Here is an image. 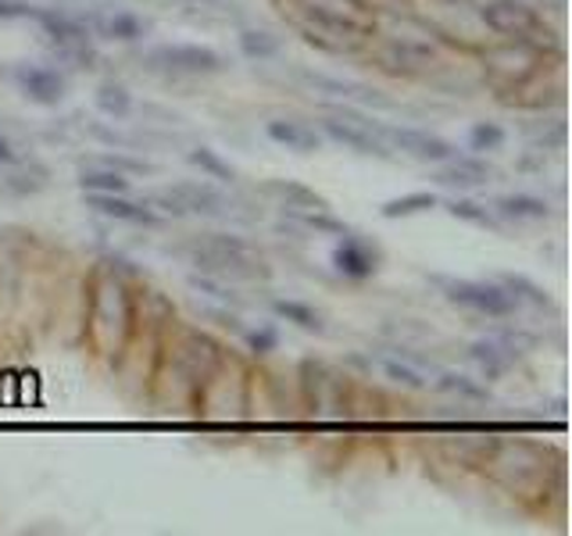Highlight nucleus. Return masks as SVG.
<instances>
[{"instance_id":"nucleus-1","label":"nucleus","mask_w":572,"mask_h":536,"mask_svg":"<svg viewBox=\"0 0 572 536\" xmlns=\"http://www.w3.org/2000/svg\"><path fill=\"white\" fill-rule=\"evenodd\" d=\"M229 347L211 337L208 329L190 322H172L157 347V361L151 369V397L165 412H194L200 383L215 372Z\"/></svg>"},{"instance_id":"nucleus-2","label":"nucleus","mask_w":572,"mask_h":536,"mask_svg":"<svg viewBox=\"0 0 572 536\" xmlns=\"http://www.w3.org/2000/svg\"><path fill=\"white\" fill-rule=\"evenodd\" d=\"M136 280L125 275L111 258L100 262L86 275V311H82V340L90 354L119 365L125 347L136 337Z\"/></svg>"},{"instance_id":"nucleus-3","label":"nucleus","mask_w":572,"mask_h":536,"mask_svg":"<svg viewBox=\"0 0 572 536\" xmlns=\"http://www.w3.org/2000/svg\"><path fill=\"white\" fill-rule=\"evenodd\" d=\"M480 472L494 486L505 490L526 508H548V497H562V451L522 437H494L491 451L483 455Z\"/></svg>"},{"instance_id":"nucleus-4","label":"nucleus","mask_w":572,"mask_h":536,"mask_svg":"<svg viewBox=\"0 0 572 536\" xmlns=\"http://www.w3.org/2000/svg\"><path fill=\"white\" fill-rule=\"evenodd\" d=\"M308 47L329 57H358L376 33V11L362 0H272Z\"/></svg>"},{"instance_id":"nucleus-5","label":"nucleus","mask_w":572,"mask_h":536,"mask_svg":"<svg viewBox=\"0 0 572 536\" xmlns=\"http://www.w3.org/2000/svg\"><path fill=\"white\" fill-rule=\"evenodd\" d=\"M176 258H183L186 265H194V272L219 275L229 283H268L272 280V262L268 254L257 248L254 240L233 229H208V233L186 237L176 248H168Z\"/></svg>"},{"instance_id":"nucleus-6","label":"nucleus","mask_w":572,"mask_h":536,"mask_svg":"<svg viewBox=\"0 0 572 536\" xmlns=\"http://www.w3.org/2000/svg\"><path fill=\"white\" fill-rule=\"evenodd\" d=\"M476 68L486 83V90L494 94H508L515 86H526L529 79H537L540 72H548L551 65H562L565 54H551L537 47V43L526 40H483L476 47Z\"/></svg>"},{"instance_id":"nucleus-7","label":"nucleus","mask_w":572,"mask_h":536,"mask_svg":"<svg viewBox=\"0 0 572 536\" xmlns=\"http://www.w3.org/2000/svg\"><path fill=\"white\" fill-rule=\"evenodd\" d=\"M472 14H476L486 36L526 40L551 54H565L562 36L554 33L548 19H543V11L537 4H529V0H483V4H472Z\"/></svg>"},{"instance_id":"nucleus-8","label":"nucleus","mask_w":572,"mask_h":536,"mask_svg":"<svg viewBox=\"0 0 572 536\" xmlns=\"http://www.w3.org/2000/svg\"><path fill=\"white\" fill-rule=\"evenodd\" d=\"M300 404L311 418H348L358 408V383L326 358H305L297 365Z\"/></svg>"},{"instance_id":"nucleus-9","label":"nucleus","mask_w":572,"mask_h":536,"mask_svg":"<svg viewBox=\"0 0 572 536\" xmlns=\"http://www.w3.org/2000/svg\"><path fill=\"white\" fill-rule=\"evenodd\" d=\"M251 390H254V372L243 358L237 354H222V361L215 365L197 390L194 401V415L197 418H215V423H229V418L248 415L251 408Z\"/></svg>"},{"instance_id":"nucleus-10","label":"nucleus","mask_w":572,"mask_h":536,"mask_svg":"<svg viewBox=\"0 0 572 536\" xmlns=\"http://www.w3.org/2000/svg\"><path fill=\"white\" fill-rule=\"evenodd\" d=\"M429 283L440 289V297L454 304V308L462 311H472L480 318H491V322H508V318L519 315L515 308V300L505 294V286H501L494 275L491 280H458V275H426Z\"/></svg>"},{"instance_id":"nucleus-11","label":"nucleus","mask_w":572,"mask_h":536,"mask_svg":"<svg viewBox=\"0 0 572 536\" xmlns=\"http://www.w3.org/2000/svg\"><path fill=\"white\" fill-rule=\"evenodd\" d=\"M143 65L165 79H211L229 68L226 57L208 43H157L143 51Z\"/></svg>"},{"instance_id":"nucleus-12","label":"nucleus","mask_w":572,"mask_h":536,"mask_svg":"<svg viewBox=\"0 0 572 536\" xmlns=\"http://www.w3.org/2000/svg\"><path fill=\"white\" fill-rule=\"evenodd\" d=\"M165 197L179 208V219H208V222H229L237 215V200L222 194L219 186L200 179H179L162 186Z\"/></svg>"},{"instance_id":"nucleus-13","label":"nucleus","mask_w":572,"mask_h":536,"mask_svg":"<svg viewBox=\"0 0 572 536\" xmlns=\"http://www.w3.org/2000/svg\"><path fill=\"white\" fill-rule=\"evenodd\" d=\"M376 133L383 136V143L397 154L411 157V162L419 165H443L451 162V157L458 154V147L451 140H443L437 133H429V129H419V125H394V122H376Z\"/></svg>"},{"instance_id":"nucleus-14","label":"nucleus","mask_w":572,"mask_h":536,"mask_svg":"<svg viewBox=\"0 0 572 536\" xmlns=\"http://www.w3.org/2000/svg\"><path fill=\"white\" fill-rule=\"evenodd\" d=\"M294 79L305 86V90L340 100V105H358V108H397L391 97L369 83H354L343 76H329V72H311V68H294Z\"/></svg>"},{"instance_id":"nucleus-15","label":"nucleus","mask_w":572,"mask_h":536,"mask_svg":"<svg viewBox=\"0 0 572 536\" xmlns=\"http://www.w3.org/2000/svg\"><path fill=\"white\" fill-rule=\"evenodd\" d=\"M329 265H333V272L343 275L348 283H369V280H376L383 269V248L376 240H369L351 229V233L337 237Z\"/></svg>"},{"instance_id":"nucleus-16","label":"nucleus","mask_w":572,"mask_h":536,"mask_svg":"<svg viewBox=\"0 0 572 536\" xmlns=\"http://www.w3.org/2000/svg\"><path fill=\"white\" fill-rule=\"evenodd\" d=\"M11 83L19 86V94L36 108H57L68 97V76L54 65L40 62H19L11 65Z\"/></svg>"},{"instance_id":"nucleus-17","label":"nucleus","mask_w":572,"mask_h":536,"mask_svg":"<svg viewBox=\"0 0 572 536\" xmlns=\"http://www.w3.org/2000/svg\"><path fill=\"white\" fill-rule=\"evenodd\" d=\"M86 25H90V36L94 40H105V43H143L151 36V22L143 19L136 11H122V8H90V11H79Z\"/></svg>"},{"instance_id":"nucleus-18","label":"nucleus","mask_w":572,"mask_h":536,"mask_svg":"<svg viewBox=\"0 0 572 536\" xmlns=\"http://www.w3.org/2000/svg\"><path fill=\"white\" fill-rule=\"evenodd\" d=\"M494 179H497V168L486 162V154H454L451 162L433 165V183L443 186V190L472 194V190H483V186Z\"/></svg>"},{"instance_id":"nucleus-19","label":"nucleus","mask_w":572,"mask_h":536,"mask_svg":"<svg viewBox=\"0 0 572 536\" xmlns=\"http://www.w3.org/2000/svg\"><path fill=\"white\" fill-rule=\"evenodd\" d=\"M82 205L108 222H125V226H140V229L165 226L162 215L143 205V200H133L129 194H82Z\"/></svg>"},{"instance_id":"nucleus-20","label":"nucleus","mask_w":572,"mask_h":536,"mask_svg":"<svg viewBox=\"0 0 572 536\" xmlns=\"http://www.w3.org/2000/svg\"><path fill=\"white\" fill-rule=\"evenodd\" d=\"M183 22L200 29H240L248 22V8L240 0H172Z\"/></svg>"},{"instance_id":"nucleus-21","label":"nucleus","mask_w":572,"mask_h":536,"mask_svg":"<svg viewBox=\"0 0 572 536\" xmlns=\"http://www.w3.org/2000/svg\"><path fill=\"white\" fill-rule=\"evenodd\" d=\"M351 365H362L369 375H372V369H376L386 383L408 390V394H422V390H429V375L397 351L394 354H354Z\"/></svg>"},{"instance_id":"nucleus-22","label":"nucleus","mask_w":572,"mask_h":536,"mask_svg":"<svg viewBox=\"0 0 572 536\" xmlns=\"http://www.w3.org/2000/svg\"><path fill=\"white\" fill-rule=\"evenodd\" d=\"M279 215H283V222H279L283 233H297L300 240L351 233V226L343 219H337L333 208H279Z\"/></svg>"},{"instance_id":"nucleus-23","label":"nucleus","mask_w":572,"mask_h":536,"mask_svg":"<svg viewBox=\"0 0 572 536\" xmlns=\"http://www.w3.org/2000/svg\"><path fill=\"white\" fill-rule=\"evenodd\" d=\"M33 22L40 25V36L47 40V47L57 43H76V40H94L90 25L76 8H36Z\"/></svg>"},{"instance_id":"nucleus-24","label":"nucleus","mask_w":572,"mask_h":536,"mask_svg":"<svg viewBox=\"0 0 572 536\" xmlns=\"http://www.w3.org/2000/svg\"><path fill=\"white\" fill-rule=\"evenodd\" d=\"M51 186V168L40 157H19L14 165L0 168V194L8 197H36Z\"/></svg>"},{"instance_id":"nucleus-25","label":"nucleus","mask_w":572,"mask_h":536,"mask_svg":"<svg viewBox=\"0 0 572 536\" xmlns=\"http://www.w3.org/2000/svg\"><path fill=\"white\" fill-rule=\"evenodd\" d=\"M491 208L505 226H540L554 215L548 200L537 194H501L491 200Z\"/></svg>"},{"instance_id":"nucleus-26","label":"nucleus","mask_w":572,"mask_h":536,"mask_svg":"<svg viewBox=\"0 0 572 536\" xmlns=\"http://www.w3.org/2000/svg\"><path fill=\"white\" fill-rule=\"evenodd\" d=\"M265 136L276 143V147H286L294 154H315V151L326 147V140H322L319 129L308 125V122H300V119H268L265 122Z\"/></svg>"},{"instance_id":"nucleus-27","label":"nucleus","mask_w":572,"mask_h":536,"mask_svg":"<svg viewBox=\"0 0 572 536\" xmlns=\"http://www.w3.org/2000/svg\"><path fill=\"white\" fill-rule=\"evenodd\" d=\"M465 358H469V365L476 369V375H480L483 383H501L515 369V358L494 337L472 340L465 347Z\"/></svg>"},{"instance_id":"nucleus-28","label":"nucleus","mask_w":572,"mask_h":536,"mask_svg":"<svg viewBox=\"0 0 572 536\" xmlns=\"http://www.w3.org/2000/svg\"><path fill=\"white\" fill-rule=\"evenodd\" d=\"M257 194L268 197L276 208H333L315 186L300 183V179H265L257 186Z\"/></svg>"},{"instance_id":"nucleus-29","label":"nucleus","mask_w":572,"mask_h":536,"mask_svg":"<svg viewBox=\"0 0 572 536\" xmlns=\"http://www.w3.org/2000/svg\"><path fill=\"white\" fill-rule=\"evenodd\" d=\"M494 280L505 286V294L515 300V308H529L540 315H554V300L537 280H529L526 272H497Z\"/></svg>"},{"instance_id":"nucleus-30","label":"nucleus","mask_w":572,"mask_h":536,"mask_svg":"<svg viewBox=\"0 0 572 536\" xmlns=\"http://www.w3.org/2000/svg\"><path fill=\"white\" fill-rule=\"evenodd\" d=\"M237 51H240V57H248V62L265 65V62H276V57H283L286 43H283L279 33H272V29H265V25L243 22L237 29Z\"/></svg>"},{"instance_id":"nucleus-31","label":"nucleus","mask_w":572,"mask_h":536,"mask_svg":"<svg viewBox=\"0 0 572 536\" xmlns=\"http://www.w3.org/2000/svg\"><path fill=\"white\" fill-rule=\"evenodd\" d=\"M268 308H272V315L279 318V322L294 326L300 332H311V337H326V332H329L326 315L315 308V304L300 300V297H272Z\"/></svg>"},{"instance_id":"nucleus-32","label":"nucleus","mask_w":572,"mask_h":536,"mask_svg":"<svg viewBox=\"0 0 572 536\" xmlns=\"http://www.w3.org/2000/svg\"><path fill=\"white\" fill-rule=\"evenodd\" d=\"M433 390L437 394H448L454 401H469V404H491V383H483L480 375H469V372H454V369H437L433 372Z\"/></svg>"},{"instance_id":"nucleus-33","label":"nucleus","mask_w":572,"mask_h":536,"mask_svg":"<svg viewBox=\"0 0 572 536\" xmlns=\"http://www.w3.org/2000/svg\"><path fill=\"white\" fill-rule=\"evenodd\" d=\"M94 108H97V114H105L111 122H125L136 114V97L119 79H100L94 86Z\"/></svg>"},{"instance_id":"nucleus-34","label":"nucleus","mask_w":572,"mask_h":536,"mask_svg":"<svg viewBox=\"0 0 572 536\" xmlns=\"http://www.w3.org/2000/svg\"><path fill=\"white\" fill-rule=\"evenodd\" d=\"M448 215L451 219H458V222H465V226H472V229H483V233H505V222L497 219V211L486 205V200H476V197H465V194H458V197H451L448 205Z\"/></svg>"},{"instance_id":"nucleus-35","label":"nucleus","mask_w":572,"mask_h":536,"mask_svg":"<svg viewBox=\"0 0 572 536\" xmlns=\"http://www.w3.org/2000/svg\"><path fill=\"white\" fill-rule=\"evenodd\" d=\"M186 286H190L197 297H205V300H211V304H222V308H233V311L248 308V297L240 294V286L229 283V280H219V275L190 272V275H186Z\"/></svg>"},{"instance_id":"nucleus-36","label":"nucleus","mask_w":572,"mask_h":536,"mask_svg":"<svg viewBox=\"0 0 572 536\" xmlns=\"http://www.w3.org/2000/svg\"><path fill=\"white\" fill-rule=\"evenodd\" d=\"M433 208H440V197L433 190H411L405 197H391L386 205H380V219L400 222V219H415V215H426Z\"/></svg>"},{"instance_id":"nucleus-37","label":"nucleus","mask_w":572,"mask_h":536,"mask_svg":"<svg viewBox=\"0 0 572 536\" xmlns=\"http://www.w3.org/2000/svg\"><path fill=\"white\" fill-rule=\"evenodd\" d=\"M76 186L82 194H129V186H133V183H129V176H122V172H114L108 165H90V162H86L79 168Z\"/></svg>"},{"instance_id":"nucleus-38","label":"nucleus","mask_w":572,"mask_h":536,"mask_svg":"<svg viewBox=\"0 0 572 536\" xmlns=\"http://www.w3.org/2000/svg\"><path fill=\"white\" fill-rule=\"evenodd\" d=\"M54 62L65 65L68 72H97L100 68V51L94 40H76V43H57V47H51Z\"/></svg>"},{"instance_id":"nucleus-39","label":"nucleus","mask_w":572,"mask_h":536,"mask_svg":"<svg viewBox=\"0 0 572 536\" xmlns=\"http://www.w3.org/2000/svg\"><path fill=\"white\" fill-rule=\"evenodd\" d=\"M186 162H190L194 168H200V176L215 179L219 186H237V179H240V176H237V168L229 165L219 151L205 147V143H200V147H194V151H186Z\"/></svg>"},{"instance_id":"nucleus-40","label":"nucleus","mask_w":572,"mask_h":536,"mask_svg":"<svg viewBox=\"0 0 572 536\" xmlns=\"http://www.w3.org/2000/svg\"><path fill=\"white\" fill-rule=\"evenodd\" d=\"M508 129L501 122H472L469 125V151L472 154H497L505 151Z\"/></svg>"},{"instance_id":"nucleus-41","label":"nucleus","mask_w":572,"mask_h":536,"mask_svg":"<svg viewBox=\"0 0 572 536\" xmlns=\"http://www.w3.org/2000/svg\"><path fill=\"white\" fill-rule=\"evenodd\" d=\"M526 136L529 143H534V151H562L565 147V122H562V114H554V119H537L534 129H526Z\"/></svg>"},{"instance_id":"nucleus-42","label":"nucleus","mask_w":572,"mask_h":536,"mask_svg":"<svg viewBox=\"0 0 572 536\" xmlns=\"http://www.w3.org/2000/svg\"><path fill=\"white\" fill-rule=\"evenodd\" d=\"M240 340H243V351H248V358L254 361H262L268 354H276L279 351V329L276 326H248L240 332Z\"/></svg>"},{"instance_id":"nucleus-43","label":"nucleus","mask_w":572,"mask_h":536,"mask_svg":"<svg viewBox=\"0 0 572 536\" xmlns=\"http://www.w3.org/2000/svg\"><path fill=\"white\" fill-rule=\"evenodd\" d=\"M86 162H90V165H108L114 172H122V176H151V172H154L151 162H143V157H133V154H122V151H114V147L100 151L94 157H86Z\"/></svg>"},{"instance_id":"nucleus-44","label":"nucleus","mask_w":572,"mask_h":536,"mask_svg":"<svg viewBox=\"0 0 572 536\" xmlns=\"http://www.w3.org/2000/svg\"><path fill=\"white\" fill-rule=\"evenodd\" d=\"M36 4H25V0H0V22H33Z\"/></svg>"},{"instance_id":"nucleus-45","label":"nucleus","mask_w":572,"mask_h":536,"mask_svg":"<svg viewBox=\"0 0 572 536\" xmlns=\"http://www.w3.org/2000/svg\"><path fill=\"white\" fill-rule=\"evenodd\" d=\"M19 147H14V140L8 136V133H0V168H8V165H14L19 162Z\"/></svg>"},{"instance_id":"nucleus-46","label":"nucleus","mask_w":572,"mask_h":536,"mask_svg":"<svg viewBox=\"0 0 572 536\" xmlns=\"http://www.w3.org/2000/svg\"><path fill=\"white\" fill-rule=\"evenodd\" d=\"M429 4H437V8H469V4H476V0H429Z\"/></svg>"},{"instance_id":"nucleus-47","label":"nucleus","mask_w":572,"mask_h":536,"mask_svg":"<svg viewBox=\"0 0 572 536\" xmlns=\"http://www.w3.org/2000/svg\"><path fill=\"white\" fill-rule=\"evenodd\" d=\"M0 79H4V65H0Z\"/></svg>"}]
</instances>
